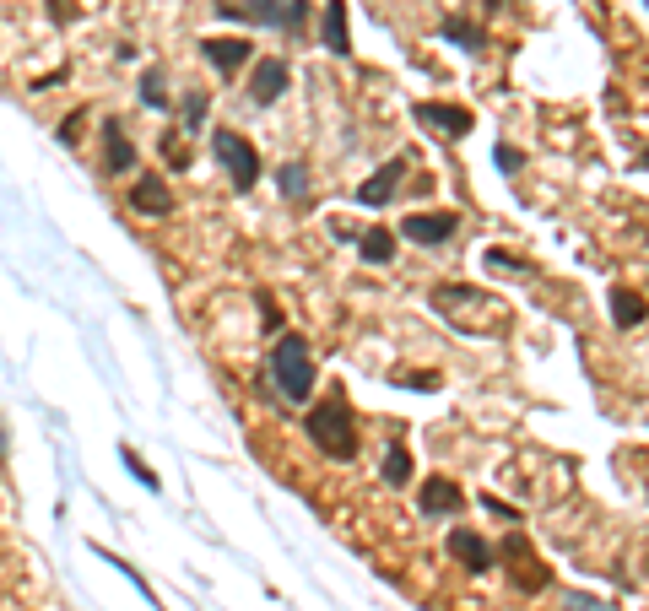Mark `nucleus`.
Listing matches in <instances>:
<instances>
[{
	"label": "nucleus",
	"instance_id": "obj_1",
	"mask_svg": "<svg viewBox=\"0 0 649 611\" xmlns=\"http://www.w3.org/2000/svg\"><path fill=\"white\" fill-rule=\"evenodd\" d=\"M428 303H433V314H439L444 325L466 330V336H498V330H509V303H503L498 292H487V287L439 282Z\"/></svg>",
	"mask_w": 649,
	"mask_h": 611
},
{
	"label": "nucleus",
	"instance_id": "obj_2",
	"mask_svg": "<svg viewBox=\"0 0 649 611\" xmlns=\"http://www.w3.org/2000/svg\"><path fill=\"white\" fill-rule=\"evenodd\" d=\"M303 433H309V444L320 449L325 460H357V449H363V438H357V417H352V406H347V395H341V390H330L325 401L309 411Z\"/></svg>",
	"mask_w": 649,
	"mask_h": 611
},
{
	"label": "nucleus",
	"instance_id": "obj_3",
	"mask_svg": "<svg viewBox=\"0 0 649 611\" xmlns=\"http://www.w3.org/2000/svg\"><path fill=\"white\" fill-rule=\"evenodd\" d=\"M271 384H276V395L282 401H314V384H320V374H314V352H309V341L293 336V330H282L276 336V347H271Z\"/></svg>",
	"mask_w": 649,
	"mask_h": 611
},
{
	"label": "nucleus",
	"instance_id": "obj_4",
	"mask_svg": "<svg viewBox=\"0 0 649 611\" xmlns=\"http://www.w3.org/2000/svg\"><path fill=\"white\" fill-rule=\"evenodd\" d=\"M211 152H217V163L228 168V179L238 190H249V184L260 179V152L238 136V130H211Z\"/></svg>",
	"mask_w": 649,
	"mask_h": 611
},
{
	"label": "nucleus",
	"instance_id": "obj_5",
	"mask_svg": "<svg viewBox=\"0 0 649 611\" xmlns=\"http://www.w3.org/2000/svg\"><path fill=\"white\" fill-rule=\"evenodd\" d=\"M460 503H466V493L455 487V476H422V487H417V509L428 514V520H455Z\"/></svg>",
	"mask_w": 649,
	"mask_h": 611
},
{
	"label": "nucleus",
	"instance_id": "obj_6",
	"mask_svg": "<svg viewBox=\"0 0 649 611\" xmlns=\"http://www.w3.org/2000/svg\"><path fill=\"white\" fill-rule=\"evenodd\" d=\"M417 125H428L433 136H444V141H460V136H471V109H460V103H417Z\"/></svg>",
	"mask_w": 649,
	"mask_h": 611
},
{
	"label": "nucleus",
	"instance_id": "obj_7",
	"mask_svg": "<svg viewBox=\"0 0 649 611\" xmlns=\"http://www.w3.org/2000/svg\"><path fill=\"white\" fill-rule=\"evenodd\" d=\"M460 233V217L455 211H412V217L401 222V238H412V244H449V238Z\"/></svg>",
	"mask_w": 649,
	"mask_h": 611
},
{
	"label": "nucleus",
	"instance_id": "obj_8",
	"mask_svg": "<svg viewBox=\"0 0 649 611\" xmlns=\"http://www.w3.org/2000/svg\"><path fill=\"white\" fill-rule=\"evenodd\" d=\"M130 206H136L141 217H174V190L163 184V174H141L130 184Z\"/></svg>",
	"mask_w": 649,
	"mask_h": 611
},
{
	"label": "nucleus",
	"instance_id": "obj_9",
	"mask_svg": "<svg viewBox=\"0 0 649 611\" xmlns=\"http://www.w3.org/2000/svg\"><path fill=\"white\" fill-rule=\"evenodd\" d=\"M503 557H509V579L520 584V590H541V584H547V568H536V557H531V541L525 536H509L503 541Z\"/></svg>",
	"mask_w": 649,
	"mask_h": 611
},
{
	"label": "nucleus",
	"instance_id": "obj_10",
	"mask_svg": "<svg viewBox=\"0 0 649 611\" xmlns=\"http://www.w3.org/2000/svg\"><path fill=\"white\" fill-rule=\"evenodd\" d=\"M449 557H455V563L466 568V574H487V568L498 563L493 547H487V541L476 536V530H449Z\"/></svg>",
	"mask_w": 649,
	"mask_h": 611
},
{
	"label": "nucleus",
	"instance_id": "obj_11",
	"mask_svg": "<svg viewBox=\"0 0 649 611\" xmlns=\"http://www.w3.org/2000/svg\"><path fill=\"white\" fill-rule=\"evenodd\" d=\"M401 179H406V157H390L368 184H357V201L363 206H390L395 195H401Z\"/></svg>",
	"mask_w": 649,
	"mask_h": 611
},
{
	"label": "nucleus",
	"instance_id": "obj_12",
	"mask_svg": "<svg viewBox=\"0 0 649 611\" xmlns=\"http://www.w3.org/2000/svg\"><path fill=\"white\" fill-rule=\"evenodd\" d=\"M287 92V65L282 60H255V71H249V98L260 103V109H266V103H276Z\"/></svg>",
	"mask_w": 649,
	"mask_h": 611
},
{
	"label": "nucleus",
	"instance_id": "obj_13",
	"mask_svg": "<svg viewBox=\"0 0 649 611\" xmlns=\"http://www.w3.org/2000/svg\"><path fill=\"white\" fill-rule=\"evenodd\" d=\"M103 168H109V174H130V168H136V141L125 136L119 119L103 125Z\"/></svg>",
	"mask_w": 649,
	"mask_h": 611
},
{
	"label": "nucleus",
	"instance_id": "obj_14",
	"mask_svg": "<svg viewBox=\"0 0 649 611\" xmlns=\"http://www.w3.org/2000/svg\"><path fill=\"white\" fill-rule=\"evenodd\" d=\"M320 38H325V49H330V55H336V60H347V55H352V33H347V0H325Z\"/></svg>",
	"mask_w": 649,
	"mask_h": 611
},
{
	"label": "nucleus",
	"instance_id": "obj_15",
	"mask_svg": "<svg viewBox=\"0 0 649 611\" xmlns=\"http://www.w3.org/2000/svg\"><path fill=\"white\" fill-rule=\"evenodd\" d=\"M201 55H206L211 65H217L222 76H233L238 65H249V55H255V49H249L244 38H206V44H201Z\"/></svg>",
	"mask_w": 649,
	"mask_h": 611
},
{
	"label": "nucleus",
	"instance_id": "obj_16",
	"mask_svg": "<svg viewBox=\"0 0 649 611\" xmlns=\"http://www.w3.org/2000/svg\"><path fill=\"white\" fill-rule=\"evenodd\" d=\"M444 38H449V44H460V49H471V55H482V49L493 44L482 22H466V17H449L444 22Z\"/></svg>",
	"mask_w": 649,
	"mask_h": 611
},
{
	"label": "nucleus",
	"instance_id": "obj_17",
	"mask_svg": "<svg viewBox=\"0 0 649 611\" xmlns=\"http://www.w3.org/2000/svg\"><path fill=\"white\" fill-rule=\"evenodd\" d=\"M644 298H639V292H628V287H617L612 292V325L617 330H633V325H644Z\"/></svg>",
	"mask_w": 649,
	"mask_h": 611
},
{
	"label": "nucleus",
	"instance_id": "obj_18",
	"mask_svg": "<svg viewBox=\"0 0 649 611\" xmlns=\"http://www.w3.org/2000/svg\"><path fill=\"white\" fill-rule=\"evenodd\" d=\"M384 482H390V487L412 482V449H406L401 438H390V449H384Z\"/></svg>",
	"mask_w": 649,
	"mask_h": 611
},
{
	"label": "nucleus",
	"instance_id": "obj_19",
	"mask_svg": "<svg viewBox=\"0 0 649 611\" xmlns=\"http://www.w3.org/2000/svg\"><path fill=\"white\" fill-rule=\"evenodd\" d=\"M357 249H363V260H368V265H390V260H395V233L368 228L363 238H357Z\"/></svg>",
	"mask_w": 649,
	"mask_h": 611
},
{
	"label": "nucleus",
	"instance_id": "obj_20",
	"mask_svg": "<svg viewBox=\"0 0 649 611\" xmlns=\"http://www.w3.org/2000/svg\"><path fill=\"white\" fill-rule=\"evenodd\" d=\"M482 265H487V271H509V276H536L531 265H525L520 255H514V249H498V244L482 255Z\"/></svg>",
	"mask_w": 649,
	"mask_h": 611
},
{
	"label": "nucleus",
	"instance_id": "obj_21",
	"mask_svg": "<svg viewBox=\"0 0 649 611\" xmlns=\"http://www.w3.org/2000/svg\"><path fill=\"white\" fill-rule=\"evenodd\" d=\"M276 184H282V195H293V201H309V168L303 163H287L282 174H276Z\"/></svg>",
	"mask_w": 649,
	"mask_h": 611
},
{
	"label": "nucleus",
	"instance_id": "obj_22",
	"mask_svg": "<svg viewBox=\"0 0 649 611\" xmlns=\"http://www.w3.org/2000/svg\"><path fill=\"white\" fill-rule=\"evenodd\" d=\"M141 103H147V109H168V103H174V98H168V82H163V71H147V76H141Z\"/></svg>",
	"mask_w": 649,
	"mask_h": 611
},
{
	"label": "nucleus",
	"instance_id": "obj_23",
	"mask_svg": "<svg viewBox=\"0 0 649 611\" xmlns=\"http://www.w3.org/2000/svg\"><path fill=\"white\" fill-rule=\"evenodd\" d=\"M206 109H211V98H206V92H184V98H179V119H184V130L206 125Z\"/></svg>",
	"mask_w": 649,
	"mask_h": 611
},
{
	"label": "nucleus",
	"instance_id": "obj_24",
	"mask_svg": "<svg viewBox=\"0 0 649 611\" xmlns=\"http://www.w3.org/2000/svg\"><path fill=\"white\" fill-rule=\"evenodd\" d=\"M119 460H125V466H130V476H136L141 487H152V493H157V476H152V466L136 455V449H119Z\"/></svg>",
	"mask_w": 649,
	"mask_h": 611
},
{
	"label": "nucleus",
	"instance_id": "obj_25",
	"mask_svg": "<svg viewBox=\"0 0 649 611\" xmlns=\"http://www.w3.org/2000/svg\"><path fill=\"white\" fill-rule=\"evenodd\" d=\"M303 22H309V0H287L282 28H287V33H303Z\"/></svg>",
	"mask_w": 649,
	"mask_h": 611
},
{
	"label": "nucleus",
	"instance_id": "obj_26",
	"mask_svg": "<svg viewBox=\"0 0 649 611\" xmlns=\"http://www.w3.org/2000/svg\"><path fill=\"white\" fill-rule=\"evenodd\" d=\"M493 163L503 168V174H520V168H525V152H520V146H498Z\"/></svg>",
	"mask_w": 649,
	"mask_h": 611
},
{
	"label": "nucleus",
	"instance_id": "obj_27",
	"mask_svg": "<svg viewBox=\"0 0 649 611\" xmlns=\"http://www.w3.org/2000/svg\"><path fill=\"white\" fill-rule=\"evenodd\" d=\"M482 509L493 514V520H503V525H514V520H520V514H514L509 503H498V493H487V498H482Z\"/></svg>",
	"mask_w": 649,
	"mask_h": 611
},
{
	"label": "nucleus",
	"instance_id": "obj_28",
	"mask_svg": "<svg viewBox=\"0 0 649 611\" xmlns=\"http://www.w3.org/2000/svg\"><path fill=\"white\" fill-rule=\"evenodd\" d=\"M163 157H168V163H174V168H184V146H179V136H174V130H168V136H163Z\"/></svg>",
	"mask_w": 649,
	"mask_h": 611
},
{
	"label": "nucleus",
	"instance_id": "obj_29",
	"mask_svg": "<svg viewBox=\"0 0 649 611\" xmlns=\"http://www.w3.org/2000/svg\"><path fill=\"white\" fill-rule=\"evenodd\" d=\"M568 611H606V601H595V595H568Z\"/></svg>",
	"mask_w": 649,
	"mask_h": 611
},
{
	"label": "nucleus",
	"instance_id": "obj_30",
	"mask_svg": "<svg viewBox=\"0 0 649 611\" xmlns=\"http://www.w3.org/2000/svg\"><path fill=\"white\" fill-rule=\"evenodd\" d=\"M6 449H11V444H6V428H0V460H6Z\"/></svg>",
	"mask_w": 649,
	"mask_h": 611
}]
</instances>
